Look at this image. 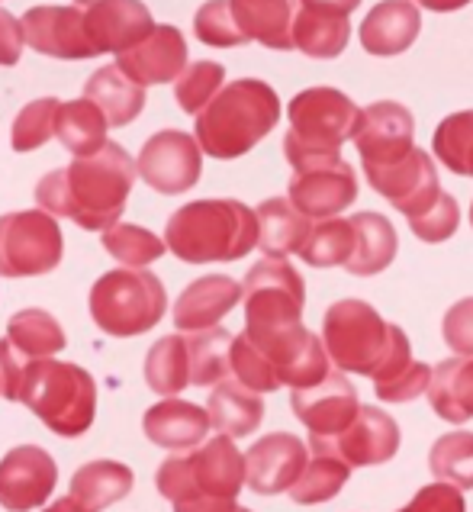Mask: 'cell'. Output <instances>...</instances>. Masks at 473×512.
<instances>
[{
  "mask_svg": "<svg viewBox=\"0 0 473 512\" xmlns=\"http://www.w3.org/2000/svg\"><path fill=\"white\" fill-rule=\"evenodd\" d=\"M132 184H136V162L123 145L107 139L94 155L49 171L36 187V200L55 219L68 216L87 232H103L120 223Z\"/></svg>",
  "mask_w": 473,
  "mask_h": 512,
  "instance_id": "6da1fadb",
  "label": "cell"
},
{
  "mask_svg": "<svg viewBox=\"0 0 473 512\" xmlns=\"http://www.w3.org/2000/svg\"><path fill=\"white\" fill-rule=\"evenodd\" d=\"M322 348L338 371L371 377L374 387L403 374L412 361L409 335L364 300H338L325 310Z\"/></svg>",
  "mask_w": 473,
  "mask_h": 512,
  "instance_id": "7a4b0ae2",
  "label": "cell"
},
{
  "mask_svg": "<svg viewBox=\"0 0 473 512\" xmlns=\"http://www.w3.org/2000/svg\"><path fill=\"white\" fill-rule=\"evenodd\" d=\"M280 120V97L271 84L258 78H239L223 84L213 100L197 113L194 139L200 152L219 162L242 158L271 133Z\"/></svg>",
  "mask_w": 473,
  "mask_h": 512,
  "instance_id": "3957f363",
  "label": "cell"
},
{
  "mask_svg": "<svg viewBox=\"0 0 473 512\" xmlns=\"http://www.w3.org/2000/svg\"><path fill=\"white\" fill-rule=\"evenodd\" d=\"M258 245V219L239 200H194L171 213L165 248L187 265L239 261Z\"/></svg>",
  "mask_w": 473,
  "mask_h": 512,
  "instance_id": "277c9868",
  "label": "cell"
},
{
  "mask_svg": "<svg viewBox=\"0 0 473 512\" xmlns=\"http://www.w3.org/2000/svg\"><path fill=\"white\" fill-rule=\"evenodd\" d=\"M17 403L33 409L55 435L78 438L94 426L97 384L81 364L39 358L29 361L17 390Z\"/></svg>",
  "mask_w": 473,
  "mask_h": 512,
  "instance_id": "5b68a950",
  "label": "cell"
},
{
  "mask_svg": "<svg viewBox=\"0 0 473 512\" xmlns=\"http://www.w3.org/2000/svg\"><path fill=\"white\" fill-rule=\"evenodd\" d=\"M358 113L361 107H354L351 97L335 87L300 91L287 107L290 129L284 136V155L290 168L297 171L303 165L322 162V158H335L358 126Z\"/></svg>",
  "mask_w": 473,
  "mask_h": 512,
  "instance_id": "8992f818",
  "label": "cell"
},
{
  "mask_svg": "<svg viewBox=\"0 0 473 512\" xmlns=\"http://www.w3.org/2000/svg\"><path fill=\"white\" fill-rule=\"evenodd\" d=\"M91 316L100 332L113 339L145 335L161 323L168 310L165 284L145 268H116L107 271L91 287Z\"/></svg>",
  "mask_w": 473,
  "mask_h": 512,
  "instance_id": "52a82bcc",
  "label": "cell"
},
{
  "mask_svg": "<svg viewBox=\"0 0 473 512\" xmlns=\"http://www.w3.org/2000/svg\"><path fill=\"white\" fill-rule=\"evenodd\" d=\"M155 487L171 503L197 500V496L239 500L245 487V458L229 435H216L184 455L168 458L158 467Z\"/></svg>",
  "mask_w": 473,
  "mask_h": 512,
  "instance_id": "ba28073f",
  "label": "cell"
},
{
  "mask_svg": "<svg viewBox=\"0 0 473 512\" xmlns=\"http://www.w3.org/2000/svg\"><path fill=\"white\" fill-rule=\"evenodd\" d=\"M242 300L245 335L248 339H264V335L300 326L306 306V284L287 258H261L245 274Z\"/></svg>",
  "mask_w": 473,
  "mask_h": 512,
  "instance_id": "9c48e42d",
  "label": "cell"
},
{
  "mask_svg": "<svg viewBox=\"0 0 473 512\" xmlns=\"http://www.w3.org/2000/svg\"><path fill=\"white\" fill-rule=\"evenodd\" d=\"M65 239L46 210L0 216V277H39L62 265Z\"/></svg>",
  "mask_w": 473,
  "mask_h": 512,
  "instance_id": "30bf717a",
  "label": "cell"
},
{
  "mask_svg": "<svg viewBox=\"0 0 473 512\" xmlns=\"http://www.w3.org/2000/svg\"><path fill=\"white\" fill-rule=\"evenodd\" d=\"M136 174L158 194H184L203 174V152L194 136L181 129H161L142 145L136 158Z\"/></svg>",
  "mask_w": 473,
  "mask_h": 512,
  "instance_id": "8fae6325",
  "label": "cell"
},
{
  "mask_svg": "<svg viewBox=\"0 0 473 512\" xmlns=\"http://www.w3.org/2000/svg\"><path fill=\"white\" fill-rule=\"evenodd\" d=\"M287 200L309 219H332L358 200V178L342 155L293 171Z\"/></svg>",
  "mask_w": 473,
  "mask_h": 512,
  "instance_id": "7c38bea8",
  "label": "cell"
},
{
  "mask_svg": "<svg viewBox=\"0 0 473 512\" xmlns=\"http://www.w3.org/2000/svg\"><path fill=\"white\" fill-rule=\"evenodd\" d=\"M306 448L332 451V455L342 458L351 471L354 467L387 464L399 451V426L393 416H387L377 406H358V416L351 419V426L345 432H338L335 438L309 435Z\"/></svg>",
  "mask_w": 473,
  "mask_h": 512,
  "instance_id": "4fadbf2b",
  "label": "cell"
},
{
  "mask_svg": "<svg viewBox=\"0 0 473 512\" xmlns=\"http://www.w3.org/2000/svg\"><path fill=\"white\" fill-rule=\"evenodd\" d=\"M351 139L364 168L393 165L416 149V120L396 100H377L358 113V126H354Z\"/></svg>",
  "mask_w": 473,
  "mask_h": 512,
  "instance_id": "5bb4252c",
  "label": "cell"
},
{
  "mask_svg": "<svg viewBox=\"0 0 473 512\" xmlns=\"http://www.w3.org/2000/svg\"><path fill=\"white\" fill-rule=\"evenodd\" d=\"M364 174L377 194L383 200H390L403 216H416L428 210L435 203V197L441 194L438 168L425 149H412L393 165H380V168L367 165Z\"/></svg>",
  "mask_w": 473,
  "mask_h": 512,
  "instance_id": "9a60e30c",
  "label": "cell"
},
{
  "mask_svg": "<svg viewBox=\"0 0 473 512\" xmlns=\"http://www.w3.org/2000/svg\"><path fill=\"white\" fill-rule=\"evenodd\" d=\"M58 484L55 458L39 445H20L0 461V506L7 512H29L49 500Z\"/></svg>",
  "mask_w": 473,
  "mask_h": 512,
  "instance_id": "2e32d148",
  "label": "cell"
},
{
  "mask_svg": "<svg viewBox=\"0 0 473 512\" xmlns=\"http://www.w3.org/2000/svg\"><path fill=\"white\" fill-rule=\"evenodd\" d=\"M23 42L29 49L49 58H65V62H81V58H97V49L84 26L81 7H33L23 13Z\"/></svg>",
  "mask_w": 473,
  "mask_h": 512,
  "instance_id": "e0dca14e",
  "label": "cell"
},
{
  "mask_svg": "<svg viewBox=\"0 0 473 512\" xmlns=\"http://www.w3.org/2000/svg\"><path fill=\"white\" fill-rule=\"evenodd\" d=\"M290 406L297 419L309 429V435L335 438L351 426V419L358 416V390L351 387L345 371H329L319 384L293 390Z\"/></svg>",
  "mask_w": 473,
  "mask_h": 512,
  "instance_id": "ac0fdd59",
  "label": "cell"
},
{
  "mask_svg": "<svg viewBox=\"0 0 473 512\" xmlns=\"http://www.w3.org/2000/svg\"><path fill=\"white\" fill-rule=\"evenodd\" d=\"M116 68L142 87L171 84L187 68V42L177 26H152L136 46L116 52Z\"/></svg>",
  "mask_w": 473,
  "mask_h": 512,
  "instance_id": "d6986e66",
  "label": "cell"
},
{
  "mask_svg": "<svg viewBox=\"0 0 473 512\" xmlns=\"http://www.w3.org/2000/svg\"><path fill=\"white\" fill-rule=\"evenodd\" d=\"M245 458V484L258 496H274L287 493L293 480L303 474L309 461V448L290 432H274L264 435L261 442L248 448Z\"/></svg>",
  "mask_w": 473,
  "mask_h": 512,
  "instance_id": "ffe728a7",
  "label": "cell"
},
{
  "mask_svg": "<svg viewBox=\"0 0 473 512\" xmlns=\"http://www.w3.org/2000/svg\"><path fill=\"white\" fill-rule=\"evenodd\" d=\"M84 26L97 55H103L136 46L142 36H149L155 20L142 0H97L91 10H84Z\"/></svg>",
  "mask_w": 473,
  "mask_h": 512,
  "instance_id": "44dd1931",
  "label": "cell"
},
{
  "mask_svg": "<svg viewBox=\"0 0 473 512\" xmlns=\"http://www.w3.org/2000/svg\"><path fill=\"white\" fill-rule=\"evenodd\" d=\"M242 300V284L226 274H210L187 284L174 303V326L181 332H200L219 326V319L232 313Z\"/></svg>",
  "mask_w": 473,
  "mask_h": 512,
  "instance_id": "7402d4cb",
  "label": "cell"
},
{
  "mask_svg": "<svg viewBox=\"0 0 473 512\" xmlns=\"http://www.w3.org/2000/svg\"><path fill=\"white\" fill-rule=\"evenodd\" d=\"M422 29L419 7L409 0H380L361 23V46L364 52L390 58L403 55L416 42Z\"/></svg>",
  "mask_w": 473,
  "mask_h": 512,
  "instance_id": "603a6c76",
  "label": "cell"
},
{
  "mask_svg": "<svg viewBox=\"0 0 473 512\" xmlns=\"http://www.w3.org/2000/svg\"><path fill=\"white\" fill-rule=\"evenodd\" d=\"M142 429L149 435V442L168 451H190L197 448L206 432H210V419H206V409L187 400H161L155 403L142 419Z\"/></svg>",
  "mask_w": 473,
  "mask_h": 512,
  "instance_id": "cb8c5ba5",
  "label": "cell"
},
{
  "mask_svg": "<svg viewBox=\"0 0 473 512\" xmlns=\"http://www.w3.org/2000/svg\"><path fill=\"white\" fill-rule=\"evenodd\" d=\"M206 419H210V429H219V435L245 438L261 426L264 400H261V393L248 390L235 377H226V380H219V384H213Z\"/></svg>",
  "mask_w": 473,
  "mask_h": 512,
  "instance_id": "d4e9b609",
  "label": "cell"
},
{
  "mask_svg": "<svg viewBox=\"0 0 473 512\" xmlns=\"http://www.w3.org/2000/svg\"><path fill=\"white\" fill-rule=\"evenodd\" d=\"M235 26L242 29L248 42H261V46L290 52V23L297 0H229Z\"/></svg>",
  "mask_w": 473,
  "mask_h": 512,
  "instance_id": "484cf974",
  "label": "cell"
},
{
  "mask_svg": "<svg viewBox=\"0 0 473 512\" xmlns=\"http://www.w3.org/2000/svg\"><path fill=\"white\" fill-rule=\"evenodd\" d=\"M255 219H258V245L255 248H261L264 258L297 255L309 236V226H313V219L303 216L287 197L264 200L255 210Z\"/></svg>",
  "mask_w": 473,
  "mask_h": 512,
  "instance_id": "4316f807",
  "label": "cell"
},
{
  "mask_svg": "<svg viewBox=\"0 0 473 512\" xmlns=\"http://www.w3.org/2000/svg\"><path fill=\"white\" fill-rule=\"evenodd\" d=\"M290 39H293V49H300L309 58H338L351 39V23L342 13L297 4L293 7Z\"/></svg>",
  "mask_w": 473,
  "mask_h": 512,
  "instance_id": "83f0119b",
  "label": "cell"
},
{
  "mask_svg": "<svg viewBox=\"0 0 473 512\" xmlns=\"http://www.w3.org/2000/svg\"><path fill=\"white\" fill-rule=\"evenodd\" d=\"M84 97L103 113L107 126H129L145 107V87L129 81L116 65L97 68L84 84Z\"/></svg>",
  "mask_w": 473,
  "mask_h": 512,
  "instance_id": "f1b7e54d",
  "label": "cell"
},
{
  "mask_svg": "<svg viewBox=\"0 0 473 512\" xmlns=\"http://www.w3.org/2000/svg\"><path fill=\"white\" fill-rule=\"evenodd\" d=\"M354 229V248L351 258L345 261V271L358 277H374L387 271L396 258V229L387 216L380 213H358L351 216Z\"/></svg>",
  "mask_w": 473,
  "mask_h": 512,
  "instance_id": "f546056e",
  "label": "cell"
},
{
  "mask_svg": "<svg viewBox=\"0 0 473 512\" xmlns=\"http://www.w3.org/2000/svg\"><path fill=\"white\" fill-rule=\"evenodd\" d=\"M425 393L445 422L473 419V358H448L435 364Z\"/></svg>",
  "mask_w": 473,
  "mask_h": 512,
  "instance_id": "4dcf8cb0",
  "label": "cell"
},
{
  "mask_svg": "<svg viewBox=\"0 0 473 512\" xmlns=\"http://www.w3.org/2000/svg\"><path fill=\"white\" fill-rule=\"evenodd\" d=\"M136 477L120 461H91L71 477V500L87 512H100L113 503L126 500Z\"/></svg>",
  "mask_w": 473,
  "mask_h": 512,
  "instance_id": "1f68e13d",
  "label": "cell"
},
{
  "mask_svg": "<svg viewBox=\"0 0 473 512\" xmlns=\"http://www.w3.org/2000/svg\"><path fill=\"white\" fill-rule=\"evenodd\" d=\"M7 342L26 361L52 358L68 345L65 329L58 326V319L52 313H46V310H36V306H33V310H20V313L10 316Z\"/></svg>",
  "mask_w": 473,
  "mask_h": 512,
  "instance_id": "d6a6232c",
  "label": "cell"
},
{
  "mask_svg": "<svg viewBox=\"0 0 473 512\" xmlns=\"http://www.w3.org/2000/svg\"><path fill=\"white\" fill-rule=\"evenodd\" d=\"M309 458L303 474L293 480V487L287 490L290 500L297 506H316V503H329L335 500L338 493H342V487L348 484L351 477V467L332 455V451L325 448H309Z\"/></svg>",
  "mask_w": 473,
  "mask_h": 512,
  "instance_id": "836d02e7",
  "label": "cell"
},
{
  "mask_svg": "<svg viewBox=\"0 0 473 512\" xmlns=\"http://www.w3.org/2000/svg\"><path fill=\"white\" fill-rule=\"evenodd\" d=\"M107 129L110 126L103 120V113L87 97L68 100V104H62L55 113V136L75 158L94 155L97 149H103Z\"/></svg>",
  "mask_w": 473,
  "mask_h": 512,
  "instance_id": "e575fe53",
  "label": "cell"
},
{
  "mask_svg": "<svg viewBox=\"0 0 473 512\" xmlns=\"http://www.w3.org/2000/svg\"><path fill=\"white\" fill-rule=\"evenodd\" d=\"M187 361H190V384L194 387H213L229 377V345L232 332L226 329H200L187 332Z\"/></svg>",
  "mask_w": 473,
  "mask_h": 512,
  "instance_id": "d590c367",
  "label": "cell"
},
{
  "mask_svg": "<svg viewBox=\"0 0 473 512\" xmlns=\"http://www.w3.org/2000/svg\"><path fill=\"white\" fill-rule=\"evenodd\" d=\"M145 380L161 397H177L190 384V361L184 335H165L149 348L145 358Z\"/></svg>",
  "mask_w": 473,
  "mask_h": 512,
  "instance_id": "8d00e7d4",
  "label": "cell"
},
{
  "mask_svg": "<svg viewBox=\"0 0 473 512\" xmlns=\"http://www.w3.org/2000/svg\"><path fill=\"white\" fill-rule=\"evenodd\" d=\"M354 248V229L351 219L332 216V219H319L316 226H309V236L300 248V258L313 268H345V261L351 258Z\"/></svg>",
  "mask_w": 473,
  "mask_h": 512,
  "instance_id": "74e56055",
  "label": "cell"
},
{
  "mask_svg": "<svg viewBox=\"0 0 473 512\" xmlns=\"http://www.w3.org/2000/svg\"><path fill=\"white\" fill-rule=\"evenodd\" d=\"M100 245L107 248V255H113L123 268H145L168 252L165 239H158L155 232H149L145 226H132V223L107 226L100 236Z\"/></svg>",
  "mask_w": 473,
  "mask_h": 512,
  "instance_id": "f35d334b",
  "label": "cell"
},
{
  "mask_svg": "<svg viewBox=\"0 0 473 512\" xmlns=\"http://www.w3.org/2000/svg\"><path fill=\"white\" fill-rule=\"evenodd\" d=\"M435 158L451 174L473 178V110L451 113L448 120H441L432 139Z\"/></svg>",
  "mask_w": 473,
  "mask_h": 512,
  "instance_id": "ab89813d",
  "label": "cell"
},
{
  "mask_svg": "<svg viewBox=\"0 0 473 512\" xmlns=\"http://www.w3.org/2000/svg\"><path fill=\"white\" fill-rule=\"evenodd\" d=\"M428 467L441 484L473 490V432H448L428 451Z\"/></svg>",
  "mask_w": 473,
  "mask_h": 512,
  "instance_id": "60d3db41",
  "label": "cell"
},
{
  "mask_svg": "<svg viewBox=\"0 0 473 512\" xmlns=\"http://www.w3.org/2000/svg\"><path fill=\"white\" fill-rule=\"evenodd\" d=\"M62 107V100L55 97H39L33 104H26L17 120H13L10 145L13 152H36L55 136V113Z\"/></svg>",
  "mask_w": 473,
  "mask_h": 512,
  "instance_id": "b9f144b4",
  "label": "cell"
},
{
  "mask_svg": "<svg viewBox=\"0 0 473 512\" xmlns=\"http://www.w3.org/2000/svg\"><path fill=\"white\" fill-rule=\"evenodd\" d=\"M226 68L219 62H194L174 78V100L184 113H200L213 100V94L223 87Z\"/></svg>",
  "mask_w": 473,
  "mask_h": 512,
  "instance_id": "7bdbcfd3",
  "label": "cell"
},
{
  "mask_svg": "<svg viewBox=\"0 0 473 512\" xmlns=\"http://www.w3.org/2000/svg\"><path fill=\"white\" fill-rule=\"evenodd\" d=\"M229 377H235L239 384H245L248 390L255 393H274L280 390L277 377L271 371L268 358L248 342V335H232V345H229Z\"/></svg>",
  "mask_w": 473,
  "mask_h": 512,
  "instance_id": "ee69618b",
  "label": "cell"
},
{
  "mask_svg": "<svg viewBox=\"0 0 473 512\" xmlns=\"http://www.w3.org/2000/svg\"><path fill=\"white\" fill-rule=\"evenodd\" d=\"M194 33L200 42H206V46H213V49H235L248 42L242 36V29L235 26L229 0H206L194 17Z\"/></svg>",
  "mask_w": 473,
  "mask_h": 512,
  "instance_id": "f6af8a7d",
  "label": "cell"
},
{
  "mask_svg": "<svg viewBox=\"0 0 473 512\" xmlns=\"http://www.w3.org/2000/svg\"><path fill=\"white\" fill-rule=\"evenodd\" d=\"M457 226H461V210H457V200L451 194H441L435 197V203L428 210L409 216V229L428 245H438V242H448Z\"/></svg>",
  "mask_w": 473,
  "mask_h": 512,
  "instance_id": "bcb514c9",
  "label": "cell"
},
{
  "mask_svg": "<svg viewBox=\"0 0 473 512\" xmlns=\"http://www.w3.org/2000/svg\"><path fill=\"white\" fill-rule=\"evenodd\" d=\"M428 377H432V368H428V364L409 361V368L403 374H396L393 380H387V384H377L374 393L383 403H409V400H419L425 393Z\"/></svg>",
  "mask_w": 473,
  "mask_h": 512,
  "instance_id": "7dc6e473",
  "label": "cell"
},
{
  "mask_svg": "<svg viewBox=\"0 0 473 512\" xmlns=\"http://www.w3.org/2000/svg\"><path fill=\"white\" fill-rule=\"evenodd\" d=\"M445 345L461 358H473V297L454 303L445 313Z\"/></svg>",
  "mask_w": 473,
  "mask_h": 512,
  "instance_id": "c3c4849f",
  "label": "cell"
},
{
  "mask_svg": "<svg viewBox=\"0 0 473 512\" xmlns=\"http://www.w3.org/2000/svg\"><path fill=\"white\" fill-rule=\"evenodd\" d=\"M396 512H467V503H464L461 490L438 480V484L422 487L403 509H396Z\"/></svg>",
  "mask_w": 473,
  "mask_h": 512,
  "instance_id": "681fc988",
  "label": "cell"
},
{
  "mask_svg": "<svg viewBox=\"0 0 473 512\" xmlns=\"http://www.w3.org/2000/svg\"><path fill=\"white\" fill-rule=\"evenodd\" d=\"M23 26L13 13L0 10V65H17L23 55Z\"/></svg>",
  "mask_w": 473,
  "mask_h": 512,
  "instance_id": "f907efd6",
  "label": "cell"
},
{
  "mask_svg": "<svg viewBox=\"0 0 473 512\" xmlns=\"http://www.w3.org/2000/svg\"><path fill=\"white\" fill-rule=\"evenodd\" d=\"M297 4H303V7H313V10L342 13V17H348L351 10H358L361 0H297Z\"/></svg>",
  "mask_w": 473,
  "mask_h": 512,
  "instance_id": "816d5d0a",
  "label": "cell"
},
{
  "mask_svg": "<svg viewBox=\"0 0 473 512\" xmlns=\"http://www.w3.org/2000/svg\"><path fill=\"white\" fill-rule=\"evenodd\" d=\"M419 4H422L425 10H435V13H454V10L467 7L470 0H419Z\"/></svg>",
  "mask_w": 473,
  "mask_h": 512,
  "instance_id": "f5cc1de1",
  "label": "cell"
},
{
  "mask_svg": "<svg viewBox=\"0 0 473 512\" xmlns=\"http://www.w3.org/2000/svg\"><path fill=\"white\" fill-rule=\"evenodd\" d=\"M42 512H87V509H81L75 500H71V496H65V500H55L52 506H46Z\"/></svg>",
  "mask_w": 473,
  "mask_h": 512,
  "instance_id": "db71d44e",
  "label": "cell"
},
{
  "mask_svg": "<svg viewBox=\"0 0 473 512\" xmlns=\"http://www.w3.org/2000/svg\"><path fill=\"white\" fill-rule=\"evenodd\" d=\"M75 4H87V7H91V4H97V0H75Z\"/></svg>",
  "mask_w": 473,
  "mask_h": 512,
  "instance_id": "11a10c76",
  "label": "cell"
},
{
  "mask_svg": "<svg viewBox=\"0 0 473 512\" xmlns=\"http://www.w3.org/2000/svg\"><path fill=\"white\" fill-rule=\"evenodd\" d=\"M470 226H473V203H470Z\"/></svg>",
  "mask_w": 473,
  "mask_h": 512,
  "instance_id": "9f6ffc18",
  "label": "cell"
},
{
  "mask_svg": "<svg viewBox=\"0 0 473 512\" xmlns=\"http://www.w3.org/2000/svg\"><path fill=\"white\" fill-rule=\"evenodd\" d=\"M235 512H251V509H242V506H239V509H235Z\"/></svg>",
  "mask_w": 473,
  "mask_h": 512,
  "instance_id": "6f0895ef",
  "label": "cell"
}]
</instances>
